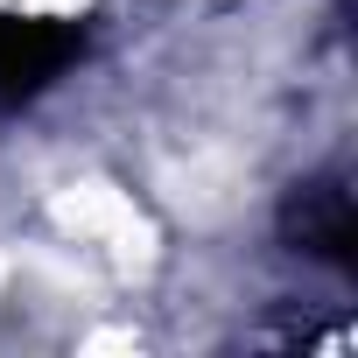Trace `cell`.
<instances>
[{
  "instance_id": "1",
  "label": "cell",
  "mask_w": 358,
  "mask_h": 358,
  "mask_svg": "<svg viewBox=\"0 0 358 358\" xmlns=\"http://www.w3.org/2000/svg\"><path fill=\"white\" fill-rule=\"evenodd\" d=\"M92 50V29L71 15H0V113H29L57 92Z\"/></svg>"
},
{
  "instance_id": "2",
  "label": "cell",
  "mask_w": 358,
  "mask_h": 358,
  "mask_svg": "<svg viewBox=\"0 0 358 358\" xmlns=\"http://www.w3.org/2000/svg\"><path fill=\"white\" fill-rule=\"evenodd\" d=\"M274 232L288 253L337 267V274H358V211H351L344 176H302L274 211Z\"/></svg>"
}]
</instances>
